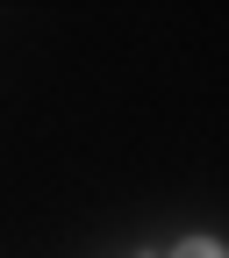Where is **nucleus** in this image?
I'll list each match as a JSON object with an SVG mask.
<instances>
[{"label":"nucleus","instance_id":"1","mask_svg":"<svg viewBox=\"0 0 229 258\" xmlns=\"http://www.w3.org/2000/svg\"><path fill=\"white\" fill-rule=\"evenodd\" d=\"M172 258H229V251H222V244H208V237H186Z\"/></svg>","mask_w":229,"mask_h":258}]
</instances>
